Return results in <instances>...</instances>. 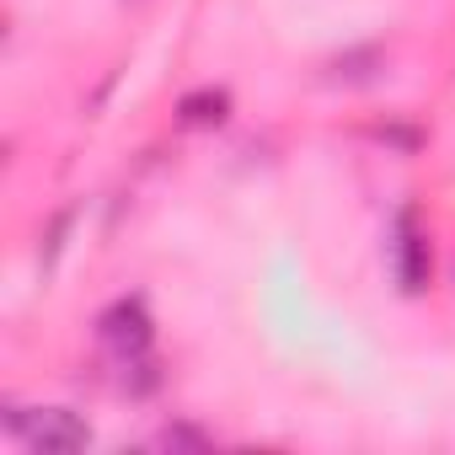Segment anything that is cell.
<instances>
[{
    "label": "cell",
    "instance_id": "1",
    "mask_svg": "<svg viewBox=\"0 0 455 455\" xmlns=\"http://www.w3.org/2000/svg\"><path fill=\"white\" fill-rule=\"evenodd\" d=\"M12 434H22L33 450H49V455H76L92 444V423L65 412V407H49V412H12L6 418Z\"/></svg>",
    "mask_w": 455,
    "mask_h": 455
},
{
    "label": "cell",
    "instance_id": "2",
    "mask_svg": "<svg viewBox=\"0 0 455 455\" xmlns=\"http://www.w3.org/2000/svg\"><path fill=\"white\" fill-rule=\"evenodd\" d=\"M102 343L118 354V364L124 359H140V354H150V338H156V322H150V311H145V300H134V295H124V300H113L108 311H102Z\"/></svg>",
    "mask_w": 455,
    "mask_h": 455
},
{
    "label": "cell",
    "instance_id": "3",
    "mask_svg": "<svg viewBox=\"0 0 455 455\" xmlns=\"http://www.w3.org/2000/svg\"><path fill=\"white\" fill-rule=\"evenodd\" d=\"M391 258H396V279H402V290H423V279H428V242L418 236V220H412V214L396 220Z\"/></svg>",
    "mask_w": 455,
    "mask_h": 455
},
{
    "label": "cell",
    "instance_id": "4",
    "mask_svg": "<svg viewBox=\"0 0 455 455\" xmlns=\"http://www.w3.org/2000/svg\"><path fill=\"white\" fill-rule=\"evenodd\" d=\"M188 124H198V129H209V124H225V113H231V97L225 92H214V86H198V92H188L182 97V108H177Z\"/></svg>",
    "mask_w": 455,
    "mask_h": 455
},
{
    "label": "cell",
    "instance_id": "5",
    "mask_svg": "<svg viewBox=\"0 0 455 455\" xmlns=\"http://www.w3.org/2000/svg\"><path fill=\"white\" fill-rule=\"evenodd\" d=\"M161 444H166V450H177V444H209V439H204L198 428H182V423H177V428H166V434H161Z\"/></svg>",
    "mask_w": 455,
    "mask_h": 455
}]
</instances>
